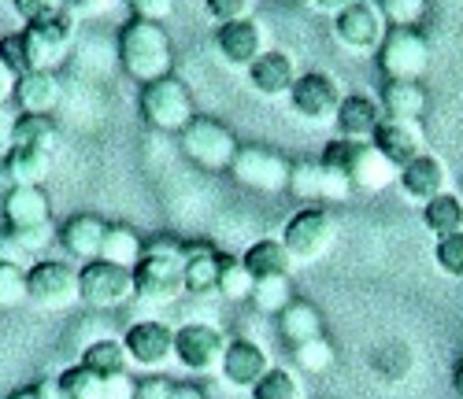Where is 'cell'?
<instances>
[{"instance_id": "cell-1", "label": "cell", "mask_w": 463, "mask_h": 399, "mask_svg": "<svg viewBox=\"0 0 463 399\" xmlns=\"http://www.w3.org/2000/svg\"><path fill=\"white\" fill-rule=\"evenodd\" d=\"M74 42V15L63 8L42 23H26L19 33H8L0 42V60L8 63L15 78L30 70H52Z\"/></svg>"}, {"instance_id": "cell-2", "label": "cell", "mask_w": 463, "mask_h": 399, "mask_svg": "<svg viewBox=\"0 0 463 399\" xmlns=\"http://www.w3.org/2000/svg\"><path fill=\"white\" fill-rule=\"evenodd\" d=\"M319 163L334 174H341L345 181L353 185V192H382L397 185L401 171L385 159L374 144H360V141H345V137H334L326 141Z\"/></svg>"}, {"instance_id": "cell-3", "label": "cell", "mask_w": 463, "mask_h": 399, "mask_svg": "<svg viewBox=\"0 0 463 399\" xmlns=\"http://www.w3.org/2000/svg\"><path fill=\"white\" fill-rule=\"evenodd\" d=\"M182 255H185V245L175 241V237L145 241V255L134 266V296L145 303H175L185 292Z\"/></svg>"}, {"instance_id": "cell-4", "label": "cell", "mask_w": 463, "mask_h": 399, "mask_svg": "<svg viewBox=\"0 0 463 399\" xmlns=\"http://www.w3.org/2000/svg\"><path fill=\"white\" fill-rule=\"evenodd\" d=\"M119 63L127 67L130 78H137L141 86L156 82V78H167L171 74V63H175L167 30L160 23L130 19L119 30Z\"/></svg>"}, {"instance_id": "cell-5", "label": "cell", "mask_w": 463, "mask_h": 399, "mask_svg": "<svg viewBox=\"0 0 463 399\" xmlns=\"http://www.w3.org/2000/svg\"><path fill=\"white\" fill-rule=\"evenodd\" d=\"M137 107H141V118L152 126V130H164V134H182L193 118H197V107H193V93L182 78L167 74V78H156V82L141 86V97H137Z\"/></svg>"}, {"instance_id": "cell-6", "label": "cell", "mask_w": 463, "mask_h": 399, "mask_svg": "<svg viewBox=\"0 0 463 399\" xmlns=\"http://www.w3.org/2000/svg\"><path fill=\"white\" fill-rule=\"evenodd\" d=\"M178 137H182L185 159H193L201 171H230V163H234V155L241 148L234 130L222 126L219 118H208V115H197Z\"/></svg>"}, {"instance_id": "cell-7", "label": "cell", "mask_w": 463, "mask_h": 399, "mask_svg": "<svg viewBox=\"0 0 463 399\" xmlns=\"http://www.w3.org/2000/svg\"><path fill=\"white\" fill-rule=\"evenodd\" d=\"M334 241H337V222L326 208H316V204L300 208L282 229V245L293 255V263H316L330 255Z\"/></svg>"}, {"instance_id": "cell-8", "label": "cell", "mask_w": 463, "mask_h": 399, "mask_svg": "<svg viewBox=\"0 0 463 399\" xmlns=\"http://www.w3.org/2000/svg\"><path fill=\"white\" fill-rule=\"evenodd\" d=\"M378 67L385 74V82H419L430 67L427 33L390 26V33H385V42L378 49Z\"/></svg>"}, {"instance_id": "cell-9", "label": "cell", "mask_w": 463, "mask_h": 399, "mask_svg": "<svg viewBox=\"0 0 463 399\" xmlns=\"http://www.w3.org/2000/svg\"><path fill=\"white\" fill-rule=\"evenodd\" d=\"M230 174L234 181H241L245 189H256V192H289V174H293V163L267 144H241L234 163H230Z\"/></svg>"}, {"instance_id": "cell-10", "label": "cell", "mask_w": 463, "mask_h": 399, "mask_svg": "<svg viewBox=\"0 0 463 399\" xmlns=\"http://www.w3.org/2000/svg\"><path fill=\"white\" fill-rule=\"evenodd\" d=\"M26 300L45 311H67L82 300L79 270L60 259H42L26 270Z\"/></svg>"}, {"instance_id": "cell-11", "label": "cell", "mask_w": 463, "mask_h": 399, "mask_svg": "<svg viewBox=\"0 0 463 399\" xmlns=\"http://www.w3.org/2000/svg\"><path fill=\"white\" fill-rule=\"evenodd\" d=\"M226 333L212 322H185L175 329V358L193 374H219L226 358Z\"/></svg>"}, {"instance_id": "cell-12", "label": "cell", "mask_w": 463, "mask_h": 399, "mask_svg": "<svg viewBox=\"0 0 463 399\" xmlns=\"http://www.w3.org/2000/svg\"><path fill=\"white\" fill-rule=\"evenodd\" d=\"M385 33H390V23H385V15L374 0H356V5H349L345 12L334 15V37L349 52H374L378 56Z\"/></svg>"}, {"instance_id": "cell-13", "label": "cell", "mask_w": 463, "mask_h": 399, "mask_svg": "<svg viewBox=\"0 0 463 399\" xmlns=\"http://www.w3.org/2000/svg\"><path fill=\"white\" fill-rule=\"evenodd\" d=\"M79 289H82V303L93 311L123 307L127 300H134V270L104 263V259L86 263L79 270Z\"/></svg>"}, {"instance_id": "cell-14", "label": "cell", "mask_w": 463, "mask_h": 399, "mask_svg": "<svg viewBox=\"0 0 463 399\" xmlns=\"http://www.w3.org/2000/svg\"><path fill=\"white\" fill-rule=\"evenodd\" d=\"M345 93L337 86V78L326 74V70H304L297 74V82L289 89V104L297 115L304 118H312V123H326V118L337 115Z\"/></svg>"}, {"instance_id": "cell-15", "label": "cell", "mask_w": 463, "mask_h": 399, "mask_svg": "<svg viewBox=\"0 0 463 399\" xmlns=\"http://www.w3.org/2000/svg\"><path fill=\"white\" fill-rule=\"evenodd\" d=\"M123 348L134 367L160 370L175 358V329L167 322H156V318H145V322H134L123 333Z\"/></svg>"}, {"instance_id": "cell-16", "label": "cell", "mask_w": 463, "mask_h": 399, "mask_svg": "<svg viewBox=\"0 0 463 399\" xmlns=\"http://www.w3.org/2000/svg\"><path fill=\"white\" fill-rule=\"evenodd\" d=\"M215 49L226 60V67L249 70L267 52V30L260 19H238V23H219L215 30Z\"/></svg>"}, {"instance_id": "cell-17", "label": "cell", "mask_w": 463, "mask_h": 399, "mask_svg": "<svg viewBox=\"0 0 463 399\" xmlns=\"http://www.w3.org/2000/svg\"><path fill=\"white\" fill-rule=\"evenodd\" d=\"M271 355H267V348L260 340H249V337H238V340H230L226 344V358H222V377L226 385H234V388H256L263 381V374L271 370Z\"/></svg>"}, {"instance_id": "cell-18", "label": "cell", "mask_w": 463, "mask_h": 399, "mask_svg": "<svg viewBox=\"0 0 463 399\" xmlns=\"http://www.w3.org/2000/svg\"><path fill=\"white\" fill-rule=\"evenodd\" d=\"M334 123H337V137L371 144L374 134H378V126L385 123V111L367 93H345V100H341V107L334 115Z\"/></svg>"}, {"instance_id": "cell-19", "label": "cell", "mask_w": 463, "mask_h": 399, "mask_svg": "<svg viewBox=\"0 0 463 399\" xmlns=\"http://www.w3.org/2000/svg\"><path fill=\"white\" fill-rule=\"evenodd\" d=\"M289 192L297 200H304L307 208H323V200H345L353 192V185L345 181L341 174L326 171L323 163H293V174H289Z\"/></svg>"}, {"instance_id": "cell-20", "label": "cell", "mask_w": 463, "mask_h": 399, "mask_svg": "<svg viewBox=\"0 0 463 399\" xmlns=\"http://www.w3.org/2000/svg\"><path fill=\"white\" fill-rule=\"evenodd\" d=\"M397 185L404 189L408 200H415V204H430L434 196L449 192V167H445V159L434 155V152H422L419 159H411V163L401 171Z\"/></svg>"}, {"instance_id": "cell-21", "label": "cell", "mask_w": 463, "mask_h": 399, "mask_svg": "<svg viewBox=\"0 0 463 399\" xmlns=\"http://www.w3.org/2000/svg\"><path fill=\"white\" fill-rule=\"evenodd\" d=\"M297 82V60L282 49H267L252 67H249V86L263 97V100H279L289 97Z\"/></svg>"}, {"instance_id": "cell-22", "label": "cell", "mask_w": 463, "mask_h": 399, "mask_svg": "<svg viewBox=\"0 0 463 399\" xmlns=\"http://www.w3.org/2000/svg\"><path fill=\"white\" fill-rule=\"evenodd\" d=\"M371 144H374L385 159H390L397 171H404L411 159H419L422 152H427V134H422L419 123H397V118H385Z\"/></svg>"}, {"instance_id": "cell-23", "label": "cell", "mask_w": 463, "mask_h": 399, "mask_svg": "<svg viewBox=\"0 0 463 399\" xmlns=\"http://www.w3.org/2000/svg\"><path fill=\"white\" fill-rule=\"evenodd\" d=\"M104 237H108V222L97 215H74L67 218V226L60 229V245L67 248V255L82 259V263H97L104 252Z\"/></svg>"}, {"instance_id": "cell-24", "label": "cell", "mask_w": 463, "mask_h": 399, "mask_svg": "<svg viewBox=\"0 0 463 399\" xmlns=\"http://www.w3.org/2000/svg\"><path fill=\"white\" fill-rule=\"evenodd\" d=\"M15 100L23 115H52L63 100V86L56 70H30L15 82Z\"/></svg>"}, {"instance_id": "cell-25", "label": "cell", "mask_w": 463, "mask_h": 399, "mask_svg": "<svg viewBox=\"0 0 463 399\" xmlns=\"http://www.w3.org/2000/svg\"><path fill=\"white\" fill-rule=\"evenodd\" d=\"M5 218L8 229H26V226H45L52 218V204H49V192L42 185H23L12 189L5 196Z\"/></svg>"}, {"instance_id": "cell-26", "label": "cell", "mask_w": 463, "mask_h": 399, "mask_svg": "<svg viewBox=\"0 0 463 399\" xmlns=\"http://www.w3.org/2000/svg\"><path fill=\"white\" fill-rule=\"evenodd\" d=\"M245 270L256 277V282H267V277H289L293 274V255L286 252L282 237H260V241H252L241 255Z\"/></svg>"}, {"instance_id": "cell-27", "label": "cell", "mask_w": 463, "mask_h": 399, "mask_svg": "<svg viewBox=\"0 0 463 399\" xmlns=\"http://www.w3.org/2000/svg\"><path fill=\"white\" fill-rule=\"evenodd\" d=\"M219 263L222 252L212 245H185L182 255V274H185V292L189 296H208L219 285Z\"/></svg>"}, {"instance_id": "cell-28", "label": "cell", "mask_w": 463, "mask_h": 399, "mask_svg": "<svg viewBox=\"0 0 463 399\" xmlns=\"http://www.w3.org/2000/svg\"><path fill=\"white\" fill-rule=\"evenodd\" d=\"M52 167V152L45 148H30V144H12L5 152V174L12 181V189H23V185H42L45 174Z\"/></svg>"}, {"instance_id": "cell-29", "label": "cell", "mask_w": 463, "mask_h": 399, "mask_svg": "<svg viewBox=\"0 0 463 399\" xmlns=\"http://www.w3.org/2000/svg\"><path fill=\"white\" fill-rule=\"evenodd\" d=\"M385 118H397V123H419L427 115V89L419 82H385L382 97H378Z\"/></svg>"}, {"instance_id": "cell-30", "label": "cell", "mask_w": 463, "mask_h": 399, "mask_svg": "<svg viewBox=\"0 0 463 399\" xmlns=\"http://www.w3.org/2000/svg\"><path fill=\"white\" fill-rule=\"evenodd\" d=\"M279 333L286 344H307V340H316L323 337V318L312 303H304V300H293L282 314H279Z\"/></svg>"}, {"instance_id": "cell-31", "label": "cell", "mask_w": 463, "mask_h": 399, "mask_svg": "<svg viewBox=\"0 0 463 399\" xmlns=\"http://www.w3.org/2000/svg\"><path fill=\"white\" fill-rule=\"evenodd\" d=\"M422 226H427L438 241L452 233H463V196H456L452 189L434 196L430 204H422Z\"/></svg>"}, {"instance_id": "cell-32", "label": "cell", "mask_w": 463, "mask_h": 399, "mask_svg": "<svg viewBox=\"0 0 463 399\" xmlns=\"http://www.w3.org/2000/svg\"><path fill=\"white\" fill-rule=\"evenodd\" d=\"M82 367H86V370H93L97 377L130 374V355H127L123 340H115V337H100V340L86 344V351H82Z\"/></svg>"}, {"instance_id": "cell-33", "label": "cell", "mask_w": 463, "mask_h": 399, "mask_svg": "<svg viewBox=\"0 0 463 399\" xmlns=\"http://www.w3.org/2000/svg\"><path fill=\"white\" fill-rule=\"evenodd\" d=\"M145 255V241L130 229V226H108V237H104V252L100 259L104 263H115V266H127L134 270Z\"/></svg>"}, {"instance_id": "cell-34", "label": "cell", "mask_w": 463, "mask_h": 399, "mask_svg": "<svg viewBox=\"0 0 463 399\" xmlns=\"http://www.w3.org/2000/svg\"><path fill=\"white\" fill-rule=\"evenodd\" d=\"M252 289H256V277L245 270L241 255H226V252H222V263H219V285H215V292H219L222 300L241 303V300H252Z\"/></svg>"}, {"instance_id": "cell-35", "label": "cell", "mask_w": 463, "mask_h": 399, "mask_svg": "<svg viewBox=\"0 0 463 399\" xmlns=\"http://www.w3.org/2000/svg\"><path fill=\"white\" fill-rule=\"evenodd\" d=\"M12 144H30V148H56V123L52 115H15Z\"/></svg>"}, {"instance_id": "cell-36", "label": "cell", "mask_w": 463, "mask_h": 399, "mask_svg": "<svg viewBox=\"0 0 463 399\" xmlns=\"http://www.w3.org/2000/svg\"><path fill=\"white\" fill-rule=\"evenodd\" d=\"M249 395H252V399H307L300 377H297L289 367H271V370L263 374V381H260Z\"/></svg>"}, {"instance_id": "cell-37", "label": "cell", "mask_w": 463, "mask_h": 399, "mask_svg": "<svg viewBox=\"0 0 463 399\" xmlns=\"http://www.w3.org/2000/svg\"><path fill=\"white\" fill-rule=\"evenodd\" d=\"M260 314H282L289 303H293V285H289V277H267V282H256L252 289V300H249Z\"/></svg>"}, {"instance_id": "cell-38", "label": "cell", "mask_w": 463, "mask_h": 399, "mask_svg": "<svg viewBox=\"0 0 463 399\" xmlns=\"http://www.w3.org/2000/svg\"><path fill=\"white\" fill-rule=\"evenodd\" d=\"M60 388H63V399H104V377H97L82 363L67 367L60 374Z\"/></svg>"}, {"instance_id": "cell-39", "label": "cell", "mask_w": 463, "mask_h": 399, "mask_svg": "<svg viewBox=\"0 0 463 399\" xmlns=\"http://www.w3.org/2000/svg\"><path fill=\"white\" fill-rule=\"evenodd\" d=\"M334 358H337V351H334V344H330L326 337H316V340L293 348V363H297L304 374H326V370L334 367Z\"/></svg>"}, {"instance_id": "cell-40", "label": "cell", "mask_w": 463, "mask_h": 399, "mask_svg": "<svg viewBox=\"0 0 463 399\" xmlns=\"http://www.w3.org/2000/svg\"><path fill=\"white\" fill-rule=\"evenodd\" d=\"M385 23L397 30H419L422 15H427V0H378Z\"/></svg>"}, {"instance_id": "cell-41", "label": "cell", "mask_w": 463, "mask_h": 399, "mask_svg": "<svg viewBox=\"0 0 463 399\" xmlns=\"http://www.w3.org/2000/svg\"><path fill=\"white\" fill-rule=\"evenodd\" d=\"M26 300V270L19 263L0 259V307H19Z\"/></svg>"}, {"instance_id": "cell-42", "label": "cell", "mask_w": 463, "mask_h": 399, "mask_svg": "<svg viewBox=\"0 0 463 399\" xmlns=\"http://www.w3.org/2000/svg\"><path fill=\"white\" fill-rule=\"evenodd\" d=\"M434 259L449 277H463V233L441 237V241L434 245Z\"/></svg>"}, {"instance_id": "cell-43", "label": "cell", "mask_w": 463, "mask_h": 399, "mask_svg": "<svg viewBox=\"0 0 463 399\" xmlns=\"http://www.w3.org/2000/svg\"><path fill=\"white\" fill-rule=\"evenodd\" d=\"M12 5L23 23H42V19L63 12V0H12Z\"/></svg>"}, {"instance_id": "cell-44", "label": "cell", "mask_w": 463, "mask_h": 399, "mask_svg": "<svg viewBox=\"0 0 463 399\" xmlns=\"http://www.w3.org/2000/svg\"><path fill=\"white\" fill-rule=\"evenodd\" d=\"M204 5L219 23H238V19H252L256 0H204Z\"/></svg>"}, {"instance_id": "cell-45", "label": "cell", "mask_w": 463, "mask_h": 399, "mask_svg": "<svg viewBox=\"0 0 463 399\" xmlns=\"http://www.w3.org/2000/svg\"><path fill=\"white\" fill-rule=\"evenodd\" d=\"M134 8V19H145V23H160L175 15V0H130Z\"/></svg>"}, {"instance_id": "cell-46", "label": "cell", "mask_w": 463, "mask_h": 399, "mask_svg": "<svg viewBox=\"0 0 463 399\" xmlns=\"http://www.w3.org/2000/svg\"><path fill=\"white\" fill-rule=\"evenodd\" d=\"M104 399H137V381L130 374L104 377Z\"/></svg>"}, {"instance_id": "cell-47", "label": "cell", "mask_w": 463, "mask_h": 399, "mask_svg": "<svg viewBox=\"0 0 463 399\" xmlns=\"http://www.w3.org/2000/svg\"><path fill=\"white\" fill-rule=\"evenodd\" d=\"M175 395V381L152 374L145 381H137V399H171Z\"/></svg>"}, {"instance_id": "cell-48", "label": "cell", "mask_w": 463, "mask_h": 399, "mask_svg": "<svg viewBox=\"0 0 463 399\" xmlns=\"http://www.w3.org/2000/svg\"><path fill=\"white\" fill-rule=\"evenodd\" d=\"M111 5V0H63V8L71 12V15H97V12H104Z\"/></svg>"}, {"instance_id": "cell-49", "label": "cell", "mask_w": 463, "mask_h": 399, "mask_svg": "<svg viewBox=\"0 0 463 399\" xmlns=\"http://www.w3.org/2000/svg\"><path fill=\"white\" fill-rule=\"evenodd\" d=\"M15 82H19V78L8 70V63H5V60H0V107H5V100H8V97H15Z\"/></svg>"}, {"instance_id": "cell-50", "label": "cell", "mask_w": 463, "mask_h": 399, "mask_svg": "<svg viewBox=\"0 0 463 399\" xmlns=\"http://www.w3.org/2000/svg\"><path fill=\"white\" fill-rule=\"evenodd\" d=\"M33 395L37 399H63V388H60V377H45L33 385Z\"/></svg>"}, {"instance_id": "cell-51", "label": "cell", "mask_w": 463, "mask_h": 399, "mask_svg": "<svg viewBox=\"0 0 463 399\" xmlns=\"http://www.w3.org/2000/svg\"><path fill=\"white\" fill-rule=\"evenodd\" d=\"M349 5H356V0H312V8L323 12V15H337V12H345Z\"/></svg>"}, {"instance_id": "cell-52", "label": "cell", "mask_w": 463, "mask_h": 399, "mask_svg": "<svg viewBox=\"0 0 463 399\" xmlns=\"http://www.w3.org/2000/svg\"><path fill=\"white\" fill-rule=\"evenodd\" d=\"M12 130H15V118H8L5 111H0V152L12 148Z\"/></svg>"}, {"instance_id": "cell-53", "label": "cell", "mask_w": 463, "mask_h": 399, "mask_svg": "<svg viewBox=\"0 0 463 399\" xmlns=\"http://www.w3.org/2000/svg\"><path fill=\"white\" fill-rule=\"evenodd\" d=\"M171 399H208L204 395V388H197V385H175V395Z\"/></svg>"}, {"instance_id": "cell-54", "label": "cell", "mask_w": 463, "mask_h": 399, "mask_svg": "<svg viewBox=\"0 0 463 399\" xmlns=\"http://www.w3.org/2000/svg\"><path fill=\"white\" fill-rule=\"evenodd\" d=\"M452 388H456V395L463 399V358H459L456 370H452Z\"/></svg>"}, {"instance_id": "cell-55", "label": "cell", "mask_w": 463, "mask_h": 399, "mask_svg": "<svg viewBox=\"0 0 463 399\" xmlns=\"http://www.w3.org/2000/svg\"><path fill=\"white\" fill-rule=\"evenodd\" d=\"M8 399H37V395H33V388H19V392L8 395Z\"/></svg>"}, {"instance_id": "cell-56", "label": "cell", "mask_w": 463, "mask_h": 399, "mask_svg": "<svg viewBox=\"0 0 463 399\" xmlns=\"http://www.w3.org/2000/svg\"><path fill=\"white\" fill-rule=\"evenodd\" d=\"M5 37H8V33H5V23H0V42H5Z\"/></svg>"}]
</instances>
